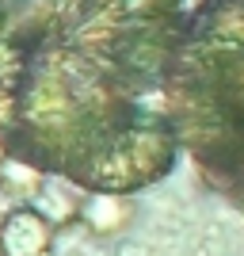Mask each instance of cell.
Listing matches in <instances>:
<instances>
[{
    "mask_svg": "<svg viewBox=\"0 0 244 256\" xmlns=\"http://www.w3.org/2000/svg\"><path fill=\"white\" fill-rule=\"evenodd\" d=\"M199 0H0V150L92 195L180 157L172 76Z\"/></svg>",
    "mask_w": 244,
    "mask_h": 256,
    "instance_id": "1",
    "label": "cell"
},
{
    "mask_svg": "<svg viewBox=\"0 0 244 256\" xmlns=\"http://www.w3.org/2000/svg\"><path fill=\"white\" fill-rule=\"evenodd\" d=\"M180 150L244 214V0H199L172 76Z\"/></svg>",
    "mask_w": 244,
    "mask_h": 256,
    "instance_id": "2",
    "label": "cell"
}]
</instances>
